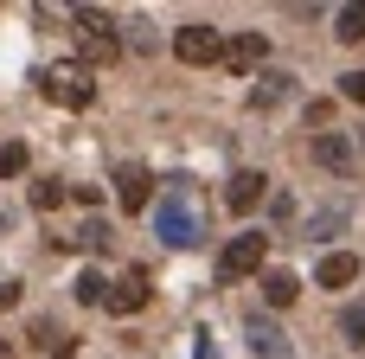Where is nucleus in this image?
<instances>
[{
	"mask_svg": "<svg viewBox=\"0 0 365 359\" xmlns=\"http://www.w3.org/2000/svg\"><path fill=\"white\" fill-rule=\"evenodd\" d=\"M314 161L334 167V173H346V167H353V141H346V135H314Z\"/></svg>",
	"mask_w": 365,
	"mask_h": 359,
	"instance_id": "11",
	"label": "nucleus"
},
{
	"mask_svg": "<svg viewBox=\"0 0 365 359\" xmlns=\"http://www.w3.org/2000/svg\"><path fill=\"white\" fill-rule=\"evenodd\" d=\"M71 193H64V180H32V212H58Z\"/></svg>",
	"mask_w": 365,
	"mask_h": 359,
	"instance_id": "15",
	"label": "nucleus"
},
{
	"mask_svg": "<svg viewBox=\"0 0 365 359\" xmlns=\"http://www.w3.org/2000/svg\"><path fill=\"white\" fill-rule=\"evenodd\" d=\"M148 295H154V289H148V270H128L122 283H109V315H141Z\"/></svg>",
	"mask_w": 365,
	"mask_h": 359,
	"instance_id": "8",
	"label": "nucleus"
},
{
	"mask_svg": "<svg viewBox=\"0 0 365 359\" xmlns=\"http://www.w3.org/2000/svg\"><path fill=\"white\" fill-rule=\"evenodd\" d=\"M71 295H77L83 308H109V283H103V270H83V276L71 283Z\"/></svg>",
	"mask_w": 365,
	"mask_h": 359,
	"instance_id": "12",
	"label": "nucleus"
},
{
	"mask_svg": "<svg viewBox=\"0 0 365 359\" xmlns=\"http://www.w3.org/2000/svg\"><path fill=\"white\" fill-rule=\"evenodd\" d=\"M263 199H269V180H263L257 167H244V173L225 180V206H231V212H257Z\"/></svg>",
	"mask_w": 365,
	"mask_h": 359,
	"instance_id": "6",
	"label": "nucleus"
},
{
	"mask_svg": "<svg viewBox=\"0 0 365 359\" xmlns=\"http://www.w3.org/2000/svg\"><path fill=\"white\" fill-rule=\"evenodd\" d=\"M289 84H295V77H282V71H269V77H263V90H257V103H276V96H282Z\"/></svg>",
	"mask_w": 365,
	"mask_h": 359,
	"instance_id": "20",
	"label": "nucleus"
},
{
	"mask_svg": "<svg viewBox=\"0 0 365 359\" xmlns=\"http://www.w3.org/2000/svg\"><path fill=\"white\" fill-rule=\"evenodd\" d=\"M334 39H346V45H359V39H365V0H359V6H340Z\"/></svg>",
	"mask_w": 365,
	"mask_h": 359,
	"instance_id": "14",
	"label": "nucleus"
},
{
	"mask_svg": "<svg viewBox=\"0 0 365 359\" xmlns=\"http://www.w3.org/2000/svg\"><path fill=\"white\" fill-rule=\"evenodd\" d=\"M38 90H45V103H58V109H90V103H96L90 64H45V71H38Z\"/></svg>",
	"mask_w": 365,
	"mask_h": 359,
	"instance_id": "2",
	"label": "nucleus"
},
{
	"mask_svg": "<svg viewBox=\"0 0 365 359\" xmlns=\"http://www.w3.org/2000/svg\"><path fill=\"white\" fill-rule=\"evenodd\" d=\"M77 45H83V58H90V64H109V58L122 51V39H115L109 13H96V6H77Z\"/></svg>",
	"mask_w": 365,
	"mask_h": 359,
	"instance_id": "4",
	"label": "nucleus"
},
{
	"mask_svg": "<svg viewBox=\"0 0 365 359\" xmlns=\"http://www.w3.org/2000/svg\"><path fill=\"white\" fill-rule=\"evenodd\" d=\"M340 334H346L353 347H365V308H340Z\"/></svg>",
	"mask_w": 365,
	"mask_h": 359,
	"instance_id": "18",
	"label": "nucleus"
},
{
	"mask_svg": "<svg viewBox=\"0 0 365 359\" xmlns=\"http://www.w3.org/2000/svg\"><path fill=\"white\" fill-rule=\"evenodd\" d=\"M263 58H269V39H263V32H237V39H225V64H231V71H257Z\"/></svg>",
	"mask_w": 365,
	"mask_h": 359,
	"instance_id": "9",
	"label": "nucleus"
},
{
	"mask_svg": "<svg viewBox=\"0 0 365 359\" xmlns=\"http://www.w3.org/2000/svg\"><path fill=\"white\" fill-rule=\"evenodd\" d=\"M173 58L180 64H225V32L218 26H180L173 32Z\"/></svg>",
	"mask_w": 365,
	"mask_h": 359,
	"instance_id": "5",
	"label": "nucleus"
},
{
	"mask_svg": "<svg viewBox=\"0 0 365 359\" xmlns=\"http://www.w3.org/2000/svg\"><path fill=\"white\" fill-rule=\"evenodd\" d=\"M154 225H160V238H167L173 251L199 244V238H205V218H199V206H192V186H173V193L154 206Z\"/></svg>",
	"mask_w": 365,
	"mask_h": 359,
	"instance_id": "1",
	"label": "nucleus"
},
{
	"mask_svg": "<svg viewBox=\"0 0 365 359\" xmlns=\"http://www.w3.org/2000/svg\"><path fill=\"white\" fill-rule=\"evenodd\" d=\"M115 199H122V212H148L154 206V173L148 167H122L115 173Z\"/></svg>",
	"mask_w": 365,
	"mask_h": 359,
	"instance_id": "7",
	"label": "nucleus"
},
{
	"mask_svg": "<svg viewBox=\"0 0 365 359\" xmlns=\"http://www.w3.org/2000/svg\"><path fill=\"white\" fill-rule=\"evenodd\" d=\"M340 96H346V103H365V71H346V77H340Z\"/></svg>",
	"mask_w": 365,
	"mask_h": 359,
	"instance_id": "21",
	"label": "nucleus"
},
{
	"mask_svg": "<svg viewBox=\"0 0 365 359\" xmlns=\"http://www.w3.org/2000/svg\"><path fill=\"white\" fill-rule=\"evenodd\" d=\"M314 283H321V289H346V283H359V257H353V251H327L321 270H314Z\"/></svg>",
	"mask_w": 365,
	"mask_h": 359,
	"instance_id": "10",
	"label": "nucleus"
},
{
	"mask_svg": "<svg viewBox=\"0 0 365 359\" xmlns=\"http://www.w3.org/2000/svg\"><path fill=\"white\" fill-rule=\"evenodd\" d=\"M13 173H26V148L19 141H0V180H13Z\"/></svg>",
	"mask_w": 365,
	"mask_h": 359,
	"instance_id": "17",
	"label": "nucleus"
},
{
	"mask_svg": "<svg viewBox=\"0 0 365 359\" xmlns=\"http://www.w3.org/2000/svg\"><path fill=\"white\" fill-rule=\"evenodd\" d=\"M250 340H257V353H263V359H289V347H282V334H276L269 321H250Z\"/></svg>",
	"mask_w": 365,
	"mask_h": 359,
	"instance_id": "16",
	"label": "nucleus"
},
{
	"mask_svg": "<svg viewBox=\"0 0 365 359\" xmlns=\"http://www.w3.org/2000/svg\"><path fill=\"white\" fill-rule=\"evenodd\" d=\"M263 257H269V238H263V231H237V238L218 251V276H225V283L257 276V270H263Z\"/></svg>",
	"mask_w": 365,
	"mask_h": 359,
	"instance_id": "3",
	"label": "nucleus"
},
{
	"mask_svg": "<svg viewBox=\"0 0 365 359\" xmlns=\"http://www.w3.org/2000/svg\"><path fill=\"white\" fill-rule=\"evenodd\" d=\"M6 308H19V283H0V315Z\"/></svg>",
	"mask_w": 365,
	"mask_h": 359,
	"instance_id": "22",
	"label": "nucleus"
},
{
	"mask_svg": "<svg viewBox=\"0 0 365 359\" xmlns=\"http://www.w3.org/2000/svg\"><path fill=\"white\" fill-rule=\"evenodd\" d=\"M71 244H90V251H109V225H96V218H90V225H83V231H77Z\"/></svg>",
	"mask_w": 365,
	"mask_h": 359,
	"instance_id": "19",
	"label": "nucleus"
},
{
	"mask_svg": "<svg viewBox=\"0 0 365 359\" xmlns=\"http://www.w3.org/2000/svg\"><path fill=\"white\" fill-rule=\"evenodd\" d=\"M0 359H6V347H0Z\"/></svg>",
	"mask_w": 365,
	"mask_h": 359,
	"instance_id": "23",
	"label": "nucleus"
},
{
	"mask_svg": "<svg viewBox=\"0 0 365 359\" xmlns=\"http://www.w3.org/2000/svg\"><path fill=\"white\" fill-rule=\"evenodd\" d=\"M295 295H302V283H295L289 270H269V276H263V302H269V308H289Z\"/></svg>",
	"mask_w": 365,
	"mask_h": 359,
	"instance_id": "13",
	"label": "nucleus"
}]
</instances>
